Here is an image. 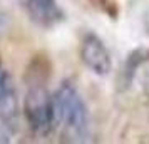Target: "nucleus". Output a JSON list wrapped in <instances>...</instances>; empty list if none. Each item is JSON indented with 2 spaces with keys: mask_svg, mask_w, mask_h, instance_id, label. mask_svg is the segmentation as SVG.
Returning <instances> with one entry per match:
<instances>
[{
  "mask_svg": "<svg viewBox=\"0 0 149 144\" xmlns=\"http://www.w3.org/2000/svg\"><path fill=\"white\" fill-rule=\"evenodd\" d=\"M55 117L69 141L82 143L89 136V111L72 84L62 82L54 94Z\"/></svg>",
  "mask_w": 149,
  "mask_h": 144,
  "instance_id": "nucleus-1",
  "label": "nucleus"
},
{
  "mask_svg": "<svg viewBox=\"0 0 149 144\" xmlns=\"http://www.w3.org/2000/svg\"><path fill=\"white\" fill-rule=\"evenodd\" d=\"M27 82L29 89L24 99V114L27 124L35 134H49L57 121L54 97L49 94L44 84L45 79H27Z\"/></svg>",
  "mask_w": 149,
  "mask_h": 144,
  "instance_id": "nucleus-2",
  "label": "nucleus"
},
{
  "mask_svg": "<svg viewBox=\"0 0 149 144\" xmlns=\"http://www.w3.org/2000/svg\"><path fill=\"white\" fill-rule=\"evenodd\" d=\"M81 61L97 76H107L112 70V59L104 42L94 34H87L81 44Z\"/></svg>",
  "mask_w": 149,
  "mask_h": 144,
  "instance_id": "nucleus-3",
  "label": "nucleus"
},
{
  "mask_svg": "<svg viewBox=\"0 0 149 144\" xmlns=\"http://www.w3.org/2000/svg\"><path fill=\"white\" fill-rule=\"evenodd\" d=\"M17 116H19V101H17L14 81L10 79L7 70H3V74L0 76V119L10 129L12 127L15 129Z\"/></svg>",
  "mask_w": 149,
  "mask_h": 144,
  "instance_id": "nucleus-4",
  "label": "nucleus"
},
{
  "mask_svg": "<svg viewBox=\"0 0 149 144\" xmlns=\"http://www.w3.org/2000/svg\"><path fill=\"white\" fill-rule=\"evenodd\" d=\"M25 5L32 22L40 27H52L64 19V12L57 0H27Z\"/></svg>",
  "mask_w": 149,
  "mask_h": 144,
  "instance_id": "nucleus-5",
  "label": "nucleus"
},
{
  "mask_svg": "<svg viewBox=\"0 0 149 144\" xmlns=\"http://www.w3.org/2000/svg\"><path fill=\"white\" fill-rule=\"evenodd\" d=\"M3 25H5V15L0 12V30L3 29Z\"/></svg>",
  "mask_w": 149,
  "mask_h": 144,
  "instance_id": "nucleus-6",
  "label": "nucleus"
},
{
  "mask_svg": "<svg viewBox=\"0 0 149 144\" xmlns=\"http://www.w3.org/2000/svg\"><path fill=\"white\" fill-rule=\"evenodd\" d=\"M3 70H5V69H2V62H0V76L3 74Z\"/></svg>",
  "mask_w": 149,
  "mask_h": 144,
  "instance_id": "nucleus-7",
  "label": "nucleus"
}]
</instances>
